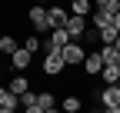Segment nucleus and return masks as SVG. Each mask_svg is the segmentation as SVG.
<instances>
[{
  "label": "nucleus",
  "instance_id": "nucleus-23",
  "mask_svg": "<svg viewBox=\"0 0 120 113\" xmlns=\"http://www.w3.org/2000/svg\"><path fill=\"white\" fill-rule=\"evenodd\" d=\"M113 50H117V53H120V37H117V43H113Z\"/></svg>",
  "mask_w": 120,
  "mask_h": 113
},
{
  "label": "nucleus",
  "instance_id": "nucleus-14",
  "mask_svg": "<svg viewBox=\"0 0 120 113\" xmlns=\"http://www.w3.org/2000/svg\"><path fill=\"white\" fill-rule=\"evenodd\" d=\"M37 106H40V110H57V96H53L50 90H40V93H37Z\"/></svg>",
  "mask_w": 120,
  "mask_h": 113
},
{
  "label": "nucleus",
  "instance_id": "nucleus-1",
  "mask_svg": "<svg viewBox=\"0 0 120 113\" xmlns=\"http://www.w3.org/2000/svg\"><path fill=\"white\" fill-rule=\"evenodd\" d=\"M27 20L34 23V30H37V33H43V30H50V33H53V27H50V7L34 4V7H30V13H27Z\"/></svg>",
  "mask_w": 120,
  "mask_h": 113
},
{
  "label": "nucleus",
  "instance_id": "nucleus-17",
  "mask_svg": "<svg viewBox=\"0 0 120 113\" xmlns=\"http://www.w3.org/2000/svg\"><path fill=\"white\" fill-rule=\"evenodd\" d=\"M97 10H100V13H110V17H117V13H120V0H97Z\"/></svg>",
  "mask_w": 120,
  "mask_h": 113
},
{
  "label": "nucleus",
  "instance_id": "nucleus-21",
  "mask_svg": "<svg viewBox=\"0 0 120 113\" xmlns=\"http://www.w3.org/2000/svg\"><path fill=\"white\" fill-rule=\"evenodd\" d=\"M23 113H47V110H40V106H30V110H23Z\"/></svg>",
  "mask_w": 120,
  "mask_h": 113
},
{
  "label": "nucleus",
  "instance_id": "nucleus-25",
  "mask_svg": "<svg viewBox=\"0 0 120 113\" xmlns=\"http://www.w3.org/2000/svg\"><path fill=\"white\" fill-rule=\"evenodd\" d=\"M103 113H120V110H103Z\"/></svg>",
  "mask_w": 120,
  "mask_h": 113
},
{
  "label": "nucleus",
  "instance_id": "nucleus-5",
  "mask_svg": "<svg viewBox=\"0 0 120 113\" xmlns=\"http://www.w3.org/2000/svg\"><path fill=\"white\" fill-rule=\"evenodd\" d=\"M64 60H67V67H83V60H87V50H83L80 43H70V47L64 50Z\"/></svg>",
  "mask_w": 120,
  "mask_h": 113
},
{
  "label": "nucleus",
  "instance_id": "nucleus-24",
  "mask_svg": "<svg viewBox=\"0 0 120 113\" xmlns=\"http://www.w3.org/2000/svg\"><path fill=\"white\" fill-rule=\"evenodd\" d=\"M47 113H64V110H60V106H57V110H47Z\"/></svg>",
  "mask_w": 120,
  "mask_h": 113
},
{
  "label": "nucleus",
  "instance_id": "nucleus-13",
  "mask_svg": "<svg viewBox=\"0 0 120 113\" xmlns=\"http://www.w3.org/2000/svg\"><path fill=\"white\" fill-rule=\"evenodd\" d=\"M103 83H107V87H117L120 83V63H113V67H103Z\"/></svg>",
  "mask_w": 120,
  "mask_h": 113
},
{
  "label": "nucleus",
  "instance_id": "nucleus-22",
  "mask_svg": "<svg viewBox=\"0 0 120 113\" xmlns=\"http://www.w3.org/2000/svg\"><path fill=\"white\" fill-rule=\"evenodd\" d=\"M113 27H117V33H120V13H117V20H113Z\"/></svg>",
  "mask_w": 120,
  "mask_h": 113
},
{
  "label": "nucleus",
  "instance_id": "nucleus-9",
  "mask_svg": "<svg viewBox=\"0 0 120 113\" xmlns=\"http://www.w3.org/2000/svg\"><path fill=\"white\" fill-rule=\"evenodd\" d=\"M30 60H34V53H30V50H23V47H20L17 53H13V56H10V67H13V70H17V73H23V70L30 67Z\"/></svg>",
  "mask_w": 120,
  "mask_h": 113
},
{
  "label": "nucleus",
  "instance_id": "nucleus-2",
  "mask_svg": "<svg viewBox=\"0 0 120 113\" xmlns=\"http://www.w3.org/2000/svg\"><path fill=\"white\" fill-rule=\"evenodd\" d=\"M64 70H67L64 53H47V56H43V73H47V77H57V73H64Z\"/></svg>",
  "mask_w": 120,
  "mask_h": 113
},
{
  "label": "nucleus",
  "instance_id": "nucleus-19",
  "mask_svg": "<svg viewBox=\"0 0 120 113\" xmlns=\"http://www.w3.org/2000/svg\"><path fill=\"white\" fill-rule=\"evenodd\" d=\"M100 56H103V63H107V67H113V63H120V53H117L113 47H100Z\"/></svg>",
  "mask_w": 120,
  "mask_h": 113
},
{
  "label": "nucleus",
  "instance_id": "nucleus-8",
  "mask_svg": "<svg viewBox=\"0 0 120 113\" xmlns=\"http://www.w3.org/2000/svg\"><path fill=\"white\" fill-rule=\"evenodd\" d=\"M67 23H70V10H64V7H50V27H53V30H64Z\"/></svg>",
  "mask_w": 120,
  "mask_h": 113
},
{
  "label": "nucleus",
  "instance_id": "nucleus-26",
  "mask_svg": "<svg viewBox=\"0 0 120 113\" xmlns=\"http://www.w3.org/2000/svg\"><path fill=\"white\" fill-rule=\"evenodd\" d=\"M94 113H103V110H94Z\"/></svg>",
  "mask_w": 120,
  "mask_h": 113
},
{
  "label": "nucleus",
  "instance_id": "nucleus-15",
  "mask_svg": "<svg viewBox=\"0 0 120 113\" xmlns=\"http://www.w3.org/2000/svg\"><path fill=\"white\" fill-rule=\"evenodd\" d=\"M60 110H64V113H80L83 110V100H80V96H64V103H60Z\"/></svg>",
  "mask_w": 120,
  "mask_h": 113
},
{
  "label": "nucleus",
  "instance_id": "nucleus-20",
  "mask_svg": "<svg viewBox=\"0 0 120 113\" xmlns=\"http://www.w3.org/2000/svg\"><path fill=\"white\" fill-rule=\"evenodd\" d=\"M40 47H43V43H40L37 37H27V40H23V50H30V53H37Z\"/></svg>",
  "mask_w": 120,
  "mask_h": 113
},
{
  "label": "nucleus",
  "instance_id": "nucleus-16",
  "mask_svg": "<svg viewBox=\"0 0 120 113\" xmlns=\"http://www.w3.org/2000/svg\"><path fill=\"white\" fill-rule=\"evenodd\" d=\"M20 47H17V37H0V53H7V56H13V53H17Z\"/></svg>",
  "mask_w": 120,
  "mask_h": 113
},
{
  "label": "nucleus",
  "instance_id": "nucleus-4",
  "mask_svg": "<svg viewBox=\"0 0 120 113\" xmlns=\"http://www.w3.org/2000/svg\"><path fill=\"white\" fill-rule=\"evenodd\" d=\"M100 103H103V110H120V83L100 90Z\"/></svg>",
  "mask_w": 120,
  "mask_h": 113
},
{
  "label": "nucleus",
  "instance_id": "nucleus-7",
  "mask_svg": "<svg viewBox=\"0 0 120 113\" xmlns=\"http://www.w3.org/2000/svg\"><path fill=\"white\" fill-rule=\"evenodd\" d=\"M17 106H23L20 96H13V93L4 87V90H0V110H4V113H17Z\"/></svg>",
  "mask_w": 120,
  "mask_h": 113
},
{
  "label": "nucleus",
  "instance_id": "nucleus-18",
  "mask_svg": "<svg viewBox=\"0 0 120 113\" xmlns=\"http://www.w3.org/2000/svg\"><path fill=\"white\" fill-rule=\"evenodd\" d=\"M117 37H120V33H117V27H107V30H100V43H103V47H113V43H117Z\"/></svg>",
  "mask_w": 120,
  "mask_h": 113
},
{
  "label": "nucleus",
  "instance_id": "nucleus-11",
  "mask_svg": "<svg viewBox=\"0 0 120 113\" xmlns=\"http://www.w3.org/2000/svg\"><path fill=\"white\" fill-rule=\"evenodd\" d=\"M97 10V4H90V0H73V4H70V13H73V17H83L87 20V13H94Z\"/></svg>",
  "mask_w": 120,
  "mask_h": 113
},
{
  "label": "nucleus",
  "instance_id": "nucleus-10",
  "mask_svg": "<svg viewBox=\"0 0 120 113\" xmlns=\"http://www.w3.org/2000/svg\"><path fill=\"white\" fill-rule=\"evenodd\" d=\"M7 90H10L13 96H27V93H30V80H27L23 73H17V77L7 83Z\"/></svg>",
  "mask_w": 120,
  "mask_h": 113
},
{
  "label": "nucleus",
  "instance_id": "nucleus-6",
  "mask_svg": "<svg viewBox=\"0 0 120 113\" xmlns=\"http://www.w3.org/2000/svg\"><path fill=\"white\" fill-rule=\"evenodd\" d=\"M64 30L73 37V43H80V37L87 33V20H83V17H73V13H70V23L64 27Z\"/></svg>",
  "mask_w": 120,
  "mask_h": 113
},
{
  "label": "nucleus",
  "instance_id": "nucleus-3",
  "mask_svg": "<svg viewBox=\"0 0 120 113\" xmlns=\"http://www.w3.org/2000/svg\"><path fill=\"white\" fill-rule=\"evenodd\" d=\"M103 56H100V50H94V53H87V60H83V73L87 77H100L103 73Z\"/></svg>",
  "mask_w": 120,
  "mask_h": 113
},
{
  "label": "nucleus",
  "instance_id": "nucleus-12",
  "mask_svg": "<svg viewBox=\"0 0 120 113\" xmlns=\"http://www.w3.org/2000/svg\"><path fill=\"white\" fill-rule=\"evenodd\" d=\"M90 20H94V30H107V27H113V20H117V17H110V13H100V10H94V17H90Z\"/></svg>",
  "mask_w": 120,
  "mask_h": 113
}]
</instances>
